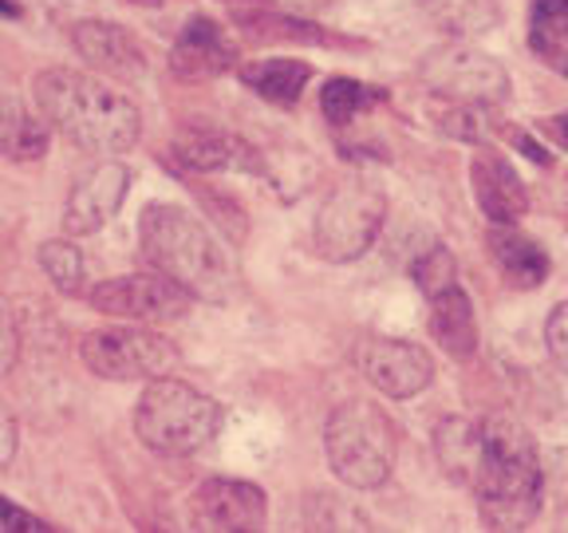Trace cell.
<instances>
[{
	"mask_svg": "<svg viewBox=\"0 0 568 533\" xmlns=\"http://www.w3.org/2000/svg\"><path fill=\"white\" fill-rule=\"evenodd\" d=\"M91 309L103 316L119 320H142V324H174L190 312L194 296L166 273H131V276H111V281L95 284L88 293Z\"/></svg>",
	"mask_w": 568,
	"mask_h": 533,
	"instance_id": "9",
	"label": "cell"
},
{
	"mask_svg": "<svg viewBox=\"0 0 568 533\" xmlns=\"http://www.w3.org/2000/svg\"><path fill=\"white\" fill-rule=\"evenodd\" d=\"M0 533H52V525L40 522L36 514H28V510H20L17 502L0 494Z\"/></svg>",
	"mask_w": 568,
	"mask_h": 533,
	"instance_id": "30",
	"label": "cell"
},
{
	"mask_svg": "<svg viewBox=\"0 0 568 533\" xmlns=\"http://www.w3.org/2000/svg\"><path fill=\"white\" fill-rule=\"evenodd\" d=\"M529 40L541 56L560 52L568 44V0H532Z\"/></svg>",
	"mask_w": 568,
	"mask_h": 533,
	"instance_id": "25",
	"label": "cell"
},
{
	"mask_svg": "<svg viewBox=\"0 0 568 533\" xmlns=\"http://www.w3.org/2000/svg\"><path fill=\"white\" fill-rule=\"evenodd\" d=\"M40 265L52 276V284L60 293H80L83 284V253L71 245L68 238H52L40 245Z\"/></svg>",
	"mask_w": 568,
	"mask_h": 533,
	"instance_id": "27",
	"label": "cell"
},
{
	"mask_svg": "<svg viewBox=\"0 0 568 533\" xmlns=\"http://www.w3.org/2000/svg\"><path fill=\"white\" fill-rule=\"evenodd\" d=\"M126 4H139V9H154V4H162V0H126Z\"/></svg>",
	"mask_w": 568,
	"mask_h": 533,
	"instance_id": "34",
	"label": "cell"
},
{
	"mask_svg": "<svg viewBox=\"0 0 568 533\" xmlns=\"http://www.w3.org/2000/svg\"><path fill=\"white\" fill-rule=\"evenodd\" d=\"M32 95L40 115L63 131V139L75 142L83 154L119 159L139 142L142 119L139 107L115 88H106L99 76L71 68H48L36 76Z\"/></svg>",
	"mask_w": 568,
	"mask_h": 533,
	"instance_id": "1",
	"label": "cell"
},
{
	"mask_svg": "<svg viewBox=\"0 0 568 533\" xmlns=\"http://www.w3.org/2000/svg\"><path fill=\"white\" fill-rule=\"evenodd\" d=\"M71 44H75V52H80V60L88 68H95V76L123 83H134L146 76V56H142L139 40L126 28L111 24V20H80L71 28Z\"/></svg>",
	"mask_w": 568,
	"mask_h": 533,
	"instance_id": "13",
	"label": "cell"
},
{
	"mask_svg": "<svg viewBox=\"0 0 568 533\" xmlns=\"http://www.w3.org/2000/svg\"><path fill=\"white\" fill-rule=\"evenodd\" d=\"M139 249L142 261L170 281H178L190 296L222 301L233 284V265L225 258L222 241L210 225L186 210V205L151 202L139 218Z\"/></svg>",
	"mask_w": 568,
	"mask_h": 533,
	"instance_id": "3",
	"label": "cell"
},
{
	"mask_svg": "<svg viewBox=\"0 0 568 533\" xmlns=\"http://www.w3.org/2000/svg\"><path fill=\"white\" fill-rule=\"evenodd\" d=\"M80 360L99 380H159L178 368V348L154 329H95L80 340Z\"/></svg>",
	"mask_w": 568,
	"mask_h": 533,
	"instance_id": "8",
	"label": "cell"
},
{
	"mask_svg": "<svg viewBox=\"0 0 568 533\" xmlns=\"http://www.w3.org/2000/svg\"><path fill=\"white\" fill-rule=\"evenodd\" d=\"M222 431V408L194 383L159 375L134 408V435L159 454H194Z\"/></svg>",
	"mask_w": 568,
	"mask_h": 533,
	"instance_id": "4",
	"label": "cell"
},
{
	"mask_svg": "<svg viewBox=\"0 0 568 533\" xmlns=\"http://www.w3.org/2000/svg\"><path fill=\"white\" fill-rule=\"evenodd\" d=\"M241 80L257 91L265 103L293 107L304 95V88H308L312 68L304 60H257L241 68Z\"/></svg>",
	"mask_w": 568,
	"mask_h": 533,
	"instance_id": "21",
	"label": "cell"
},
{
	"mask_svg": "<svg viewBox=\"0 0 568 533\" xmlns=\"http://www.w3.org/2000/svg\"><path fill=\"white\" fill-rule=\"evenodd\" d=\"M12 454H17V415L0 400V471L12 462Z\"/></svg>",
	"mask_w": 568,
	"mask_h": 533,
	"instance_id": "31",
	"label": "cell"
},
{
	"mask_svg": "<svg viewBox=\"0 0 568 533\" xmlns=\"http://www.w3.org/2000/svg\"><path fill=\"white\" fill-rule=\"evenodd\" d=\"M418 76L430 88V95L458 107H497L514 91L506 63L470 44H443L426 52Z\"/></svg>",
	"mask_w": 568,
	"mask_h": 533,
	"instance_id": "7",
	"label": "cell"
},
{
	"mask_svg": "<svg viewBox=\"0 0 568 533\" xmlns=\"http://www.w3.org/2000/svg\"><path fill=\"white\" fill-rule=\"evenodd\" d=\"M399 435L390 426L387 411L367 400H347L328 415L324 426V454L339 482L352 490H375L395 471Z\"/></svg>",
	"mask_w": 568,
	"mask_h": 533,
	"instance_id": "5",
	"label": "cell"
},
{
	"mask_svg": "<svg viewBox=\"0 0 568 533\" xmlns=\"http://www.w3.org/2000/svg\"><path fill=\"white\" fill-rule=\"evenodd\" d=\"M470 187L478 198L481 213L489 222H517L529 210V194H525L521 174L501 151H478L470 162Z\"/></svg>",
	"mask_w": 568,
	"mask_h": 533,
	"instance_id": "15",
	"label": "cell"
},
{
	"mask_svg": "<svg viewBox=\"0 0 568 533\" xmlns=\"http://www.w3.org/2000/svg\"><path fill=\"white\" fill-rule=\"evenodd\" d=\"M174 159L178 167L194 170V174H230V170H241V174H253L261 167L257 151L248 147L245 139L230 131H194L186 139L174 142Z\"/></svg>",
	"mask_w": 568,
	"mask_h": 533,
	"instance_id": "16",
	"label": "cell"
},
{
	"mask_svg": "<svg viewBox=\"0 0 568 533\" xmlns=\"http://www.w3.org/2000/svg\"><path fill=\"white\" fill-rule=\"evenodd\" d=\"M233 20L241 24V32H248L253 40H304V44H332L328 32H320L316 24H304L296 17H284L273 4H253V0H230Z\"/></svg>",
	"mask_w": 568,
	"mask_h": 533,
	"instance_id": "20",
	"label": "cell"
},
{
	"mask_svg": "<svg viewBox=\"0 0 568 533\" xmlns=\"http://www.w3.org/2000/svg\"><path fill=\"white\" fill-rule=\"evenodd\" d=\"M545 348H549L552 360L568 372V301L557 304L549 312V320H545Z\"/></svg>",
	"mask_w": 568,
	"mask_h": 533,
	"instance_id": "29",
	"label": "cell"
},
{
	"mask_svg": "<svg viewBox=\"0 0 568 533\" xmlns=\"http://www.w3.org/2000/svg\"><path fill=\"white\" fill-rule=\"evenodd\" d=\"M194 522L202 530H261L268 517V497L261 486L241 479H205L194 490Z\"/></svg>",
	"mask_w": 568,
	"mask_h": 533,
	"instance_id": "12",
	"label": "cell"
},
{
	"mask_svg": "<svg viewBox=\"0 0 568 533\" xmlns=\"http://www.w3.org/2000/svg\"><path fill=\"white\" fill-rule=\"evenodd\" d=\"M430 332H435V340L450 360H474V352H478V320H474L470 296L462 293L458 284L430 301Z\"/></svg>",
	"mask_w": 568,
	"mask_h": 533,
	"instance_id": "18",
	"label": "cell"
},
{
	"mask_svg": "<svg viewBox=\"0 0 568 533\" xmlns=\"http://www.w3.org/2000/svg\"><path fill=\"white\" fill-rule=\"evenodd\" d=\"M379 99H383V91L367 88V83H359V80L336 76V80H328L324 91H320V111H324V119H328L332 127H352L364 111L379 107Z\"/></svg>",
	"mask_w": 568,
	"mask_h": 533,
	"instance_id": "24",
	"label": "cell"
},
{
	"mask_svg": "<svg viewBox=\"0 0 568 533\" xmlns=\"http://www.w3.org/2000/svg\"><path fill=\"white\" fill-rule=\"evenodd\" d=\"M20 355V329H17V312L12 304L0 296V375H9L12 364Z\"/></svg>",
	"mask_w": 568,
	"mask_h": 533,
	"instance_id": "28",
	"label": "cell"
},
{
	"mask_svg": "<svg viewBox=\"0 0 568 533\" xmlns=\"http://www.w3.org/2000/svg\"><path fill=\"white\" fill-rule=\"evenodd\" d=\"M435 454L438 462L446 466V474L470 486L474 466H478L481 454V423L466 415H450L435 426Z\"/></svg>",
	"mask_w": 568,
	"mask_h": 533,
	"instance_id": "22",
	"label": "cell"
},
{
	"mask_svg": "<svg viewBox=\"0 0 568 533\" xmlns=\"http://www.w3.org/2000/svg\"><path fill=\"white\" fill-rule=\"evenodd\" d=\"M48 119L32 115L24 99L0 95V154L9 162H36L48 154Z\"/></svg>",
	"mask_w": 568,
	"mask_h": 533,
	"instance_id": "19",
	"label": "cell"
},
{
	"mask_svg": "<svg viewBox=\"0 0 568 533\" xmlns=\"http://www.w3.org/2000/svg\"><path fill=\"white\" fill-rule=\"evenodd\" d=\"M126 190H131V170L123 162H95L91 170H83L63 202V233L68 238L99 233L123 210Z\"/></svg>",
	"mask_w": 568,
	"mask_h": 533,
	"instance_id": "11",
	"label": "cell"
},
{
	"mask_svg": "<svg viewBox=\"0 0 568 533\" xmlns=\"http://www.w3.org/2000/svg\"><path fill=\"white\" fill-rule=\"evenodd\" d=\"M359 372L372 388H379L387 400H410L418 391L430 388L435 380V360L410 340L372 336L359 344Z\"/></svg>",
	"mask_w": 568,
	"mask_h": 533,
	"instance_id": "10",
	"label": "cell"
},
{
	"mask_svg": "<svg viewBox=\"0 0 568 533\" xmlns=\"http://www.w3.org/2000/svg\"><path fill=\"white\" fill-rule=\"evenodd\" d=\"M387 218V198L375 182L352 178L336 194H328V202L316 210L312 222V249L332 265H347L359 261L367 249L375 245Z\"/></svg>",
	"mask_w": 568,
	"mask_h": 533,
	"instance_id": "6",
	"label": "cell"
},
{
	"mask_svg": "<svg viewBox=\"0 0 568 533\" xmlns=\"http://www.w3.org/2000/svg\"><path fill=\"white\" fill-rule=\"evenodd\" d=\"M489 258H494L497 273L506 276L509 289L525 293V289H537V284L549 276V258L545 249L521 233L514 222H494L489 230Z\"/></svg>",
	"mask_w": 568,
	"mask_h": 533,
	"instance_id": "17",
	"label": "cell"
},
{
	"mask_svg": "<svg viewBox=\"0 0 568 533\" xmlns=\"http://www.w3.org/2000/svg\"><path fill=\"white\" fill-rule=\"evenodd\" d=\"M426 12V20L446 36H481L501 20L497 0H418Z\"/></svg>",
	"mask_w": 568,
	"mask_h": 533,
	"instance_id": "23",
	"label": "cell"
},
{
	"mask_svg": "<svg viewBox=\"0 0 568 533\" xmlns=\"http://www.w3.org/2000/svg\"><path fill=\"white\" fill-rule=\"evenodd\" d=\"M0 17H20V4H17V0H0Z\"/></svg>",
	"mask_w": 568,
	"mask_h": 533,
	"instance_id": "33",
	"label": "cell"
},
{
	"mask_svg": "<svg viewBox=\"0 0 568 533\" xmlns=\"http://www.w3.org/2000/svg\"><path fill=\"white\" fill-rule=\"evenodd\" d=\"M470 490L489 530H525L545 506L541 451L517 419H481V454Z\"/></svg>",
	"mask_w": 568,
	"mask_h": 533,
	"instance_id": "2",
	"label": "cell"
},
{
	"mask_svg": "<svg viewBox=\"0 0 568 533\" xmlns=\"http://www.w3.org/2000/svg\"><path fill=\"white\" fill-rule=\"evenodd\" d=\"M237 63V44L222 32V24H213L210 17H194L182 36H178L174 52H170V68L178 80H213Z\"/></svg>",
	"mask_w": 568,
	"mask_h": 533,
	"instance_id": "14",
	"label": "cell"
},
{
	"mask_svg": "<svg viewBox=\"0 0 568 533\" xmlns=\"http://www.w3.org/2000/svg\"><path fill=\"white\" fill-rule=\"evenodd\" d=\"M537 131H541L549 142H557L560 151H568V111H560V115L541 119V123H537Z\"/></svg>",
	"mask_w": 568,
	"mask_h": 533,
	"instance_id": "32",
	"label": "cell"
},
{
	"mask_svg": "<svg viewBox=\"0 0 568 533\" xmlns=\"http://www.w3.org/2000/svg\"><path fill=\"white\" fill-rule=\"evenodd\" d=\"M410 276H415V284L423 289L426 301H435V296H443L446 289H454V284H458V265H454V253L446 245H430L426 253H418V258L410 261Z\"/></svg>",
	"mask_w": 568,
	"mask_h": 533,
	"instance_id": "26",
	"label": "cell"
}]
</instances>
